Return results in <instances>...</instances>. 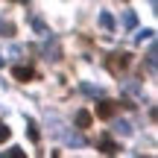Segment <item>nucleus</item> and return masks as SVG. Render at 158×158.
I'll list each match as a JSON object with an SVG mask.
<instances>
[{"label":"nucleus","instance_id":"6","mask_svg":"<svg viewBox=\"0 0 158 158\" xmlns=\"http://www.w3.org/2000/svg\"><path fill=\"white\" fill-rule=\"evenodd\" d=\"M76 126L79 129H88L91 126V111H76Z\"/></svg>","mask_w":158,"mask_h":158},{"label":"nucleus","instance_id":"1","mask_svg":"<svg viewBox=\"0 0 158 158\" xmlns=\"http://www.w3.org/2000/svg\"><path fill=\"white\" fill-rule=\"evenodd\" d=\"M129 64H132V56H129V53H111V56L106 59V68L111 70L114 76H120Z\"/></svg>","mask_w":158,"mask_h":158},{"label":"nucleus","instance_id":"8","mask_svg":"<svg viewBox=\"0 0 158 158\" xmlns=\"http://www.w3.org/2000/svg\"><path fill=\"white\" fill-rule=\"evenodd\" d=\"M114 135H132V126L126 120H120V123H114Z\"/></svg>","mask_w":158,"mask_h":158},{"label":"nucleus","instance_id":"18","mask_svg":"<svg viewBox=\"0 0 158 158\" xmlns=\"http://www.w3.org/2000/svg\"><path fill=\"white\" fill-rule=\"evenodd\" d=\"M12 3H27V0H12Z\"/></svg>","mask_w":158,"mask_h":158},{"label":"nucleus","instance_id":"7","mask_svg":"<svg viewBox=\"0 0 158 158\" xmlns=\"http://www.w3.org/2000/svg\"><path fill=\"white\" fill-rule=\"evenodd\" d=\"M123 23H126V29H135L138 27V15L135 12H123Z\"/></svg>","mask_w":158,"mask_h":158},{"label":"nucleus","instance_id":"2","mask_svg":"<svg viewBox=\"0 0 158 158\" xmlns=\"http://www.w3.org/2000/svg\"><path fill=\"white\" fill-rule=\"evenodd\" d=\"M117 108H120V102L102 100V102H97V117H100V120H111L114 114H117Z\"/></svg>","mask_w":158,"mask_h":158},{"label":"nucleus","instance_id":"10","mask_svg":"<svg viewBox=\"0 0 158 158\" xmlns=\"http://www.w3.org/2000/svg\"><path fill=\"white\" fill-rule=\"evenodd\" d=\"M149 38H152V29H143V32H138V35H135L138 44H143V41H149Z\"/></svg>","mask_w":158,"mask_h":158},{"label":"nucleus","instance_id":"5","mask_svg":"<svg viewBox=\"0 0 158 158\" xmlns=\"http://www.w3.org/2000/svg\"><path fill=\"white\" fill-rule=\"evenodd\" d=\"M100 27L106 29V32H114V18L108 15V12H100Z\"/></svg>","mask_w":158,"mask_h":158},{"label":"nucleus","instance_id":"13","mask_svg":"<svg viewBox=\"0 0 158 158\" xmlns=\"http://www.w3.org/2000/svg\"><path fill=\"white\" fill-rule=\"evenodd\" d=\"M9 135H12V132H9V126H6V123H0V143H3V141H9Z\"/></svg>","mask_w":158,"mask_h":158},{"label":"nucleus","instance_id":"14","mask_svg":"<svg viewBox=\"0 0 158 158\" xmlns=\"http://www.w3.org/2000/svg\"><path fill=\"white\" fill-rule=\"evenodd\" d=\"M9 158H23V149H18V147L9 149Z\"/></svg>","mask_w":158,"mask_h":158},{"label":"nucleus","instance_id":"17","mask_svg":"<svg viewBox=\"0 0 158 158\" xmlns=\"http://www.w3.org/2000/svg\"><path fill=\"white\" fill-rule=\"evenodd\" d=\"M3 59H6V56H3V53H0V68H3Z\"/></svg>","mask_w":158,"mask_h":158},{"label":"nucleus","instance_id":"4","mask_svg":"<svg viewBox=\"0 0 158 158\" xmlns=\"http://www.w3.org/2000/svg\"><path fill=\"white\" fill-rule=\"evenodd\" d=\"M12 76H15L18 82H32V79H35V70L29 68V64H18V68H12Z\"/></svg>","mask_w":158,"mask_h":158},{"label":"nucleus","instance_id":"15","mask_svg":"<svg viewBox=\"0 0 158 158\" xmlns=\"http://www.w3.org/2000/svg\"><path fill=\"white\" fill-rule=\"evenodd\" d=\"M29 138H32V141H38V129H35V123H29Z\"/></svg>","mask_w":158,"mask_h":158},{"label":"nucleus","instance_id":"9","mask_svg":"<svg viewBox=\"0 0 158 158\" xmlns=\"http://www.w3.org/2000/svg\"><path fill=\"white\" fill-rule=\"evenodd\" d=\"M79 91H82V94H88V97H100V88H97V85H88V82L79 85Z\"/></svg>","mask_w":158,"mask_h":158},{"label":"nucleus","instance_id":"3","mask_svg":"<svg viewBox=\"0 0 158 158\" xmlns=\"http://www.w3.org/2000/svg\"><path fill=\"white\" fill-rule=\"evenodd\" d=\"M97 149H100L102 155H114V152H120V147L114 143V138H108V135H102L100 141H97Z\"/></svg>","mask_w":158,"mask_h":158},{"label":"nucleus","instance_id":"11","mask_svg":"<svg viewBox=\"0 0 158 158\" xmlns=\"http://www.w3.org/2000/svg\"><path fill=\"white\" fill-rule=\"evenodd\" d=\"M64 138H68V143H76V147H82V135H73V132H68V135H64Z\"/></svg>","mask_w":158,"mask_h":158},{"label":"nucleus","instance_id":"16","mask_svg":"<svg viewBox=\"0 0 158 158\" xmlns=\"http://www.w3.org/2000/svg\"><path fill=\"white\" fill-rule=\"evenodd\" d=\"M147 3H149V6H152V9H155V6H158V0H147Z\"/></svg>","mask_w":158,"mask_h":158},{"label":"nucleus","instance_id":"12","mask_svg":"<svg viewBox=\"0 0 158 158\" xmlns=\"http://www.w3.org/2000/svg\"><path fill=\"white\" fill-rule=\"evenodd\" d=\"M12 32H15V29H12V23H3V21H0V35H6V38H12Z\"/></svg>","mask_w":158,"mask_h":158}]
</instances>
